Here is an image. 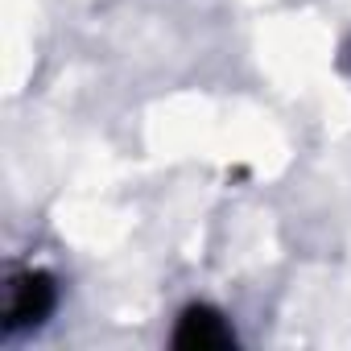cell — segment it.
Instances as JSON below:
<instances>
[{"mask_svg":"<svg viewBox=\"0 0 351 351\" xmlns=\"http://www.w3.org/2000/svg\"><path fill=\"white\" fill-rule=\"evenodd\" d=\"M58 306V281L46 269H21L9 277L5 289V335H21V330H38Z\"/></svg>","mask_w":351,"mask_h":351,"instance_id":"cell-1","label":"cell"},{"mask_svg":"<svg viewBox=\"0 0 351 351\" xmlns=\"http://www.w3.org/2000/svg\"><path fill=\"white\" fill-rule=\"evenodd\" d=\"M169 343L178 351H223V347H236V330H232L228 314L195 302L178 314V326H173Z\"/></svg>","mask_w":351,"mask_h":351,"instance_id":"cell-2","label":"cell"},{"mask_svg":"<svg viewBox=\"0 0 351 351\" xmlns=\"http://www.w3.org/2000/svg\"><path fill=\"white\" fill-rule=\"evenodd\" d=\"M347 66H351V46H347Z\"/></svg>","mask_w":351,"mask_h":351,"instance_id":"cell-3","label":"cell"}]
</instances>
